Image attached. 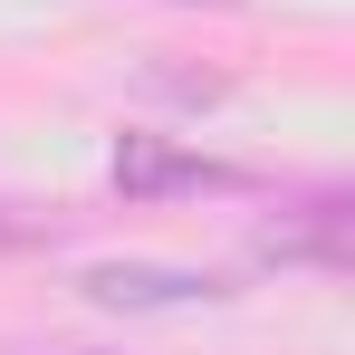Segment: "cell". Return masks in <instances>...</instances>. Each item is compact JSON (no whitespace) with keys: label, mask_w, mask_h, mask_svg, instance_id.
<instances>
[{"label":"cell","mask_w":355,"mask_h":355,"mask_svg":"<svg viewBox=\"0 0 355 355\" xmlns=\"http://www.w3.org/2000/svg\"><path fill=\"white\" fill-rule=\"evenodd\" d=\"M87 297L96 307H202V297H221V279H202V269H87Z\"/></svg>","instance_id":"7a4b0ae2"},{"label":"cell","mask_w":355,"mask_h":355,"mask_svg":"<svg viewBox=\"0 0 355 355\" xmlns=\"http://www.w3.org/2000/svg\"><path fill=\"white\" fill-rule=\"evenodd\" d=\"M182 10H202V0H182Z\"/></svg>","instance_id":"277c9868"},{"label":"cell","mask_w":355,"mask_h":355,"mask_svg":"<svg viewBox=\"0 0 355 355\" xmlns=\"http://www.w3.org/2000/svg\"><path fill=\"white\" fill-rule=\"evenodd\" d=\"M259 250H269V259H327V269H336V259H346V202H336V192H317V202H307V221H297V231H269Z\"/></svg>","instance_id":"3957f363"},{"label":"cell","mask_w":355,"mask_h":355,"mask_svg":"<svg viewBox=\"0 0 355 355\" xmlns=\"http://www.w3.org/2000/svg\"><path fill=\"white\" fill-rule=\"evenodd\" d=\"M116 182L135 202H154V192H221V164H202V154H173V144H154V135H125L116 144Z\"/></svg>","instance_id":"6da1fadb"}]
</instances>
